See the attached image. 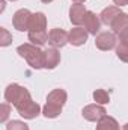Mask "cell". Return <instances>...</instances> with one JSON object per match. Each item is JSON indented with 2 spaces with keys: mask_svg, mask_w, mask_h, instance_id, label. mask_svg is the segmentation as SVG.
Masks as SVG:
<instances>
[{
  "mask_svg": "<svg viewBox=\"0 0 128 130\" xmlns=\"http://www.w3.org/2000/svg\"><path fill=\"white\" fill-rule=\"evenodd\" d=\"M68 100V94L65 89H53L47 95V103L42 107V115L45 118H57L62 113V107Z\"/></svg>",
  "mask_w": 128,
  "mask_h": 130,
  "instance_id": "6da1fadb",
  "label": "cell"
},
{
  "mask_svg": "<svg viewBox=\"0 0 128 130\" xmlns=\"http://www.w3.org/2000/svg\"><path fill=\"white\" fill-rule=\"evenodd\" d=\"M17 53L30 65L32 68H35V70L44 68V50H41L38 45H35L32 42L21 44L17 48Z\"/></svg>",
  "mask_w": 128,
  "mask_h": 130,
  "instance_id": "7a4b0ae2",
  "label": "cell"
},
{
  "mask_svg": "<svg viewBox=\"0 0 128 130\" xmlns=\"http://www.w3.org/2000/svg\"><path fill=\"white\" fill-rule=\"evenodd\" d=\"M5 100H6V103L12 104L15 109H18L23 104H26L27 101H30L32 95L24 86H21L18 83H11L5 89Z\"/></svg>",
  "mask_w": 128,
  "mask_h": 130,
  "instance_id": "3957f363",
  "label": "cell"
},
{
  "mask_svg": "<svg viewBox=\"0 0 128 130\" xmlns=\"http://www.w3.org/2000/svg\"><path fill=\"white\" fill-rule=\"evenodd\" d=\"M32 12L29 9H18L14 17H12V24L17 30L20 32H29L30 29V20H32Z\"/></svg>",
  "mask_w": 128,
  "mask_h": 130,
  "instance_id": "277c9868",
  "label": "cell"
},
{
  "mask_svg": "<svg viewBox=\"0 0 128 130\" xmlns=\"http://www.w3.org/2000/svg\"><path fill=\"white\" fill-rule=\"evenodd\" d=\"M81 115L86 121H91V123H98L99 120H102L105 115H107V110L102 104H88L83 107L81 110Z\"/></svg>",
  "mask_w": 128,
  "mask_h": 130,
  "instance_id": "5b68a950",
  "label": "cell"
},
{
  "mask_svg": "<svg viewBox=\"0 0 128 130\" xmlns=\"http://www.w3.org/2000/svg\"><path fill=\"white\" fill-rule=\"evenodd\" d=\"M116 33L115 32H101L95 36V45L96 48L102 50V52H109L112 48H116Z\"/></svg>",
  "mask_w": 128,
  "mask_h": 130,
  "instance_id": "8992f818",
  "label": "cell"
},
{
  "mask_svg": "<svg viewBox=\"0 0 128 130\" xmlns=\"http://www.w3.org/2000/svg\"><path fill=\"white\" fill-rule=\"evenodd\" d=\"M68 42H69V33H66L63 29L56 27L48 32V44L53 48H62Z\"/></svg>",
  "mask_w": 128,
  "mask_h": 130,
  "instance_id": "52a82bcc",
  "label": "cell"
},
{
  "mask_svg": "<svg viewBox=\"0 0 128 130\" xmlns=\"http://www.w3.org/2000/svg\"><path fill=\"white\" fill-rule=\"evenodd\" d=\"M86 12H88V9H86V6L83 3H74V5H71V8H69V21L75 27H80L84 23Z\"/></svg>",
  "mask_w": 128,
  "mask_h": 130,
  "instance_id": "ba28073f",
  "label": "cell"
},
{
  "mask_svg": "<svg viewBox=\"0 0 128 130\" xmlns=\"http://www.w3.org/2000/svg\"><path fill=\"white\" fill-rule=\"evenodd\" d=\"M17 112L24 118V120H35L39 113H41V106L36 103V101H27L26 104H23L21 107L17 109Z\"/></svg>",
  "mask_w": 128,
  "mask_h": 130,
  "instance_id": "9c48e42d",
  "label": "cell"
},
{
  "mask_svg": "<svg viewBox=\"0 0 128 130\" xmlns=\"http://www.w3.org/2000/svg\"><path fill=\"white\" fill-rule=\"evenodd\" d=\"M84 29L88 30V33H91V35H95L99 32V29H101V18H99V15H96L95 12H92V11H88L86 12V17H84Z\"/></svg>",
  "mask_w": 128,
  "mask_h": 130,
  "instance_id": "30bf717a",
  "label": "cell"
},
{
  "mask_svg": "<svg viewBox=\"0 0 128 130\" xmlns=\"http://www.w3.org/2000/svg\"><path fill=\"white\" fill-rule=\"evenodd\" d=\"M60 62V53L57 48H47L44 50V68L45 70H54Z\"/></svg>",
  "mask_w": 128,
  "mask_h": 130,
  "instance_id": "8fae6325",
  "label": "cell"
},
{
  "mask_svg": "<svg viewBox=\"0 0 128 130\" xmlns=\"http://www.w3.org/2000/svg\"><path fill=\"white\" fill-rule=\"evenodd\" d=\"M119 14H122V11H121L119 6H116V5H115V6H107V8H104V9L101 11V14H99L101 23L105 24V26H112L113 21L116 20V17H118Z\"/></svg>",
  "mask_w": 128,
  "mask_h": 130,
  "instance_id": "7c38bea8",
  "label": "cell"
},
{
  "mask_svg": "<svg viewBox=\"0 0 128 130\" xmlns=\"http://www.w3.org/2000/svg\"><path fill=\"white\" fill-rule=\"evenodd\" d=\"M88 35L89 33H88L86 29H83V27H74L69 32V44H72L75 47H80V45L86 44Z\"/></svg>",
  "mask_w": 128,
  "mask_h": 130,
  "instance_id": "4fadbf2b",
  "label": "cell"
},
{
  "mask_svg": "<svg viewBox=\"0 0 128 130\" xmlns=\"http://www.w3.org/2000/svg\"><path fill=\"white\" fill-rule=\"evenodd\" d=\"M47 29V17L44 12H35L30 20L29 30H45Z\"/></svg>",
  "mask_w": 128,
  "mask_h": 130,
  "instance_id": "5bb4252c",
  "label": "cell"
},
{
  "mask_svg": "<svg viewBox=\"0 0 128 130\" xmlns=\"http://www.w3.org/2000/svg\"><path fill=\"white\" fill-rule=\"evenodd\" d=\"M95 130H121V127H119V123H118L113 117L105 115L102 120L98 121Z\"/></svg>",
  "mask_w": 128,
  "mask_h": 130,
  "instance_id": "9a60e30c",
  "label": "cell"
},
{
  "mask_svg": "<svg viewBox=\"0 0 128 130\" xmlns=\"http://www.w3.org/2000/svg\"><path fill=\"white\" fill-rule=\"evenodd\" d=\"M29 41L35 45L41 47L48 41V33L47 30H29Z\"/></svg>",
  "mask_w": 128,
  "mask_h": 130,
  "instance_id": "2e32d148",
  "label": "cell"
},
{
  "mask_svg": "<svg viewBox=\"0 0 128 130\" xmlns=\"http://www.w3.org/2000/svg\"><path fill=\"white\" fill-rule=\"evenodd\" d=\"M127 27H128V14H125V12L119 14L116 17V20L113 21V24L110 26V29L116 33V35L119 32H122L124 29H127Z\"/></svg>",
  "mask_w": 128,
  "mask_h": 130,
  "instance_id": "e0dca14e",
  "label": "cell"
},
{
  "mask_svg": "<svg viewBox=\"0 0 128 130\" xmlns=\"http://www.w3.org/2000/svg\"><path fill=\"white\" fill-rule=\"evenodd\" d=\"M94 100L98 104H107L110 101V95L105 89H95L94 91Z\"/></svg>",
  "mask_w": 128,
  "mask_h": 130,
  "instance_id": "ac0fdd59",
  "label": "cell"
},
{
  "mask_svg": "<svg viewBox=\"0 0 128 130\" xmlns=\"http://www.w3.org/2000/svg\"><path fill=\"white\" fill-rule=\"evenodd\" d=\"M6 130H29V126L23 121L18 120H12L6 124Z\"/></svg>",
  "mask_w": 128,
  "mask_h": 130,
  "instance_id": "d6986e66",
  "label": "cell"
},
{
  "mask_svg": "<svg viewBox=\"0 0 128 130\" xmlns=\"http://www.w3.org/2000/svg\"><path fill=\"white\" fill-rule=\"evenodd\" d=\"M11 42H12V35L5 27H0V45L2 47H8Z\"/></svg>",
  "mask_w": 128,
  "mask_h": 130,
  "instance_id": "ffe728a7",
  "label": "cell"
},
{
  "mask_svg": "<svg viewBox=\"0 0 128 130\" xmlns=\"http://www.w3.org/2000/svg\"><path fill=\"white\" fill-rule=\"evenodd\" d=\"M116 56L122 62H127L128 64V45H124V44L116 45Z\"/></svg>",
  "mask_w": 128,
  "mask_h": 130,
  "instance_id": "44dd1931",
  "label": "cell"
},
{
  "mask_svg": "<svg viewBox=\"0 0 128 130\" xmlns=\"http://www.w3.org/2000/svg\"><path fill=\"white\" fill-rule=\"evenodd\" d=\"M12 104H9V103H3L2 104V117H0V121L2 123H5L6 120H8V117H9V112H11V107Z\"/></svg>",
  "mask_w": 128,
  "mask_h": 130,
  "instance_id": "7402d4cb",
  "label": "cell"
},
{
  "mask_svg": "<svg viewBox=\"0 0 128 130\" xmlns=\"http://www.w3.org/2000/svg\"><path fill=\"white\" fill-rule=\"evenodd\" d=\"M118 38H119V44L128 45V27H127V29H124L122 32L118 33Z\"/></svg>",
  "mask_w": 128,
  "mask_h": 130,
  "instance_id": "603a6c76",
  "label": "cell"
},
{
  "mask_svg": "<svg viewBox=\"0 0 128 130\" xmlns=\"http://www.w3.org/2000/svg\"><path fill=\"white\" fill-rule=\"evenodd\" d=\"M113 3L116 5V6H128V0H113Z\"/></svg>",
  "mask_w": 128,
  "mask_h": 130,
  "instance_id": "cb8c5ba5",
  "label": "cell"
},
{
  "mask_svg": "<svg viewBox=\"0 0 128 130\" xmlns=\"http://www.w3.org/2000/svg\"><path fill=\"white\" fill-rule=\"evenodd\" d=\"M41 2H42V3H47V5H48V3H51V2H54V0H41Z\"/></svg>",
  "mask_w": 128,
  "mask_h": 130,
  "instance_id": "d4e9b609",
  "label": "cell"
},
{
  "mask_svg": "<svg viewBox=\"0 0 128 130\" xmlns=\"http://www.w3.org/2000/svg\"><path fill=\"white\" fill-rule=\"evenodd\" d=\"M72 2H74V3H84L86 0H72Z\"/></svg>",
  "mask_w": 128,
  "mask_h": 130,
  "instance_id": "484cf974",
  "label": "cell"
},
{
  "mask_svg": "<svg viewBox=\"0 0 128 130\" xmlns=\"http://www.w3.org/2000/svg\"><path fill=\"white\" fill-rule=\"evenodd\" d=\"M122 130H128V123H127V124H124V127H122Z\"/></svg>",
  "mask_w": 128,
  "mask_h": 130,
  "instance_id": "4316f807",
  "label": "cell"
},
{
  "mask_svg": "<svg viewBox=\"0 0 128 130\" xmlns=\"http://www.w3.org/2000/svg\"><path fill=\"white\" fill-rule=\"evenodd\" d=\"M11 2H15V0H11Z\"/></svg>",
  "mask_w": 128,
  "mask_h": 130,
  "instance_id": "83f0119b",
  "label": "cell"
}]
</instances>
